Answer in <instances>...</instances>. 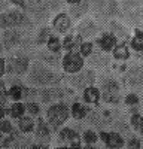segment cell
Listing matches in <instances>:
<instances>
[{"label":"cell","instance_id":"d4e9b609","mask_svg":"<svg viewBox=\"0 0 143 149\" xmlns=\"http://www.w3.org/2000/svg\"><path fill=\"white\" fill-rule=\"evenodd\" d=\"M52 34V30L49 26H39L36 27L34 30V34H33V43H34V48H45L46 43H48V39H49V36Z\"/></svg>","mask_w":143,"mask_h":149},{"label":"cell","instance_id":"74e56055","mask_svg":"<svg viewBox=\"0 0 143 149\" xmlns=\"http://www.w3.org/2000/svg\"><path fill=\"white\" fill-rule=\"evenodd\" d=\"M79 54L83 58H90L94 54V43L91 40H83L79 46Z\"/></svg>","mask_w":143,"mask_h":149},{"label":"cell","instance_id":"44dd1931","mask_svg":"<svg viewBox=\"0 0 143 149\" xmlns=\"http://www.w3.org/2000/svg\"><path fill=\"white\" fill-rule=\"evenodd\" d=\"M61 58H63V54H52L49 51H46V49H37V52H36V60L40 61V63L49 66L52 69H60L61 67Z\"/></svg>","mask_w":143,"mask_h":149},{"label":"cell","instance_id":"ab89813d","mask_svg":"<svg viewBox=\"0 0 143 149\" xmlns=\"http://www.w3.org/2000/svg\"><path fill=\"white\" fill-rule=\"evenodd\" d=\"M12 133H15V127H14V124H12V121L8 119V118L0 121V134L9 136Z\"/></svg>","mask_w":143,"mask_h":149},{"label":"cell","instance_id":"60d3db41","mask_svg":"<svg viewBox=\"0 0 143 149\" xmlns=\"http://www.w3.org/2000/svg\"><path fill=\"white\" fill-rule=\"evenodd\" d=\"M125 149H142V140L137 136L130 134L125 139Z\"/></svg>","mask_w":143,"mask_h":149},{"label":"cell","instance_id":"8992f818","mask_svg":"<svg viewBox=\"0 0 143 149\" xmlns=\"http://www.w3.org/2000/svg\"><path fill=\"white\" fill-rule=\"evenodd\" d=\"M43 118L52 131H60L66 125V122L72 118L70 116V104L64 100V102L54 103L51 106H46Z\"/></svg>","mask_w":143,"mask_h":149},{"label":"cell","instance_id":"1f68e13d","mask_svg":"<svg viewBox=\"0 0 143 149\" xmlns=\"http://www.w3.org/2000/svg\"><path fill=\"white\" fill-rule=\"evenodd\" d=\"M24 115H27V112H26V103H24V102L9 103V107H8V116H9L12 121H18V119L22 118Z\"/></svg>","mask_w":143,"mask_h":149},{"label":"cell","instance_id":"f35d334b","mask_svg":"<svg viewBox=\"0 0 143 149\" xmlns=\"http://www.w3.org/2000/svg\"><path fill=\"white\" fill-rule=\"evenodd\" d=\"M119 3H121L122 14L124 12H131V10L143 6V2H140V0H124V2H119Z\"/></svg>","mask_w":143,"mask_h":149},{"label":"cell","instance_id":"7a4b0ae2","mask_svg":"<svg viewBox=\"0 0 143 149\" xmlns=\"http://www.w3.org/2000/svg\"><path fill=\"white\" fill-rule=\"evenodd\" d=\"M31 30H5L0 31V40H2L5 52H17V51H30L34 48Z\"/></svg>","mask_w":143,"mask_h":149},{"label":"cell","instance_id":"9c48e42d","mask_svg":"<svg viewBox=\"0 0 143 149\" xmlns=\"http://www.w3.org/2000/svg\"><path fill=\"white\" fill-rule=\"evenodd\" d=\"M97 79H99V76H97V73H95V70L90 69V67H85L79 73L69 76L67 82H69L72 90H76V91L82 93L83 90H87L88 86H94Z\"/></svg>","mask_w":143,"mask_h":149},{"label":"cell","instance_id":"4dcf8cb0","mask_svg":"<svg viewBox=\"0 0 143 149\" xmlns=\"http://www.w3.org/2000/svg\"><path fill=\"white\" fill-rule=\"evenodd\" d=\"M130 57H131L130 48H128V43H125V42H119L112 51V58L115 61H119V63H124V61H127Z\"/></svg>","mask_w":143,"mask_h":149},{"label":"cell","instance_id":"ee69618b","mask_svg":"<svg viewBox=\"0 0 143 149\" xmlns=\"http://www.w3.org/2000/svg\"><path fill=\"white\" fill-rule=\"evenodd\" d=\"M6 76V58L5 55H0V79Z\"/></svg>","mask_w":143,"mask_h":149},{"label":"cell","instance_id":"bcb514c9","mask_svg":"<svg viewBox=\"0 0 143 149\" xmlns=\"http://www.w3.org/2000/svg\"><path fill=\"white\" fill-rule=\"evenodd\" d=\"M8 118V107L5 104H0V121Z\"/></svg>","mask_w":143,"mask_h":149},{"label":"cell","instance_id":"d6a6232c","mask_svg":"<svg viewBox=\"0 0 143 149\" xmlns=\"http://www.w3.org/2000/svg\"><path fill=\"white\" fill-rule=\"evenodd\" d=\"M128 48L133 49L134 52L143 55V30L136 29L134 34L131 36L130 40H128Z\"/></svg>","mask_w":143,"mask_h":149},{"label":"cell","instance_id":"7c38bea8","mask_svg":"<svg viewBox=\"0 0 143 149\" xmlns=\"http://www.w3.org/2000/svg\"><path fill=\"white\" fill-rule=\"evenodd\" d=\"M76 34L82 40H91L92 37L100 34V26L92 17H85L76 26Z\"/></svg>","mask_w":143,"mask_h":149},{"label":"cell","instance_id":"2e32d148","mask_svg":"<svg viewBox=\"0 0 143 149\" xmlns=\"http://www.w3.org/2000/svg\"><path fill=\"white\" fill-rule=\"evenodd\" d=\"M91 9V2H66V12L75 21L83 19Z\"/></svg>","mask_w":143,"mask_h":149},{"label":"cell","instance_id":"f1b7e54d","mask_svg":"<svg viewBox=\"0 0 143 149\" xmlns=\"http://www.w3.org/2000/svg\"><path fill=\"white\" fill-rule=\"evenodd\" d=\"M82 98L85 104H97L101 100V93L99 90V86H88L87 90L82 91Z\"/></svg>","mask_w":143,"mask_h":149},{"label":"cell","instance_id":"3957f363","mask_svg":"<svg viewBox=\"0 0 143 149\" xmlns=\"http://www.w3.org/2000/svg\"><path fill=\"white\" fill-rule=\"evenodd\" d=\"M5 30H36V22L24 10L10 6L0 14V31Z\"/></svg>","mask_w":143,"mask_h":149},{"label":"cell","instance_id":"6da1fadb","mask_svg":"<svg viewBox=\"0 0 143 149\" xmlns=\"http://www.w3.org/2000/svg\"><path fill=\"white\" fill-rule=\"evenodd\" d=\"M63 79H64L63 74L58 70L36 60L31 63L27 76L24 78V82L27 86L42 90V88H49V86H60Z\"/></svg>","mask_w":143,"mask_h":149},{"label":"cell","instance_id":"ba28073f","mask_svg":"<svg viewBox=\"0 0 143 149\" xmlns=\"http://www.w3.org/2000/svg\"><path fill=\"white\" fill-rule=\"evenodd\" d=\"M99 90L101 93V100L106 104H118L121 102V84L116 78L104 74L99 79Z\"/></svg>","mask_w":143,"mask_h":149},{"label":"cell","instance_id":"4fadbf2b","mask_svg":"<svg viewBox=\"0 0 143 149\" xmlns=\"http://www.w3.org/2000/svg\"><path fill=\"white\" fill-rule=\"evenodd\" d=\"M51 30L58 34V36H66L69 34V31L73 29V19L70 18V15L66 10L58 12L51 18Z\"/></svg>","mask_w":143,"mask_h":149},{"label":"cell","instance_id":"7bdbcfd3","mask_svg":"<svg viewBox=\"0 0 143 149\" xmlns=\"http://www.w3.org/2000/svg\"><path fill=\"white\" fill-rule=\"evenodd\" d=\"M140 102V97L136 94V93H128L125 97H124V104L128 106V107H133L136 104H139Z\"/></svg>","mask_w":143,"mask_h":149},{"label":"cell","instance_id":"ac0fdd59","mask_svg":"<svg viewBox=\"0 0 143 149\" xmlns=\"http://www.w3.org/2000/svg\"><path fill=\"white\" fill-rule=\"evenodd\" d=\"M99 137L104 143L107 149H122L125 146V137L118 131H101L99 133Z\"/></svg>","mask_w":143,"mask_h":149},{"label":"cell","instance_id":"836d02e7","mask_svg":"<svg viewBox=\"0 0 143 149\" xmlns=\"http://www.w3.org/2000/svg\"><path fill=\"white\" fill-rule=\"evenodd\" d=\"M45 49H46V51H49V52H52V54H61V51H63L61 37L52 31V34L49 36V39H48V43H46Z\"/></svg>","mask_w":143,"mask_h":149},{"label":"cell","instance_id":"5b68a950","mask_svg":"<svg viewBox=\"0 0 143 149\" xmlns=\"http://www.w3.org/2000/svg\"><path fill=\"white\" fill-rule=\"evenodd\" d=\"M6 58V74L10 78H26L31 66V57L27 51H17L5 55Z\"/></svg>","mask_w":143,"mask_h":149},{"label":"cell","instance_id":"b9f144b4","mask_svg":"<svg viewBox=\"0 0 143 149\" xmlns=\"http://www.w3.org/2000/svg\"><path fill=\"white\" fill-rule=\"evenodd\" d=\"M0 104H9V97H8V84L5 79H0Z\"/></svg>","mask_w":143,"mask_h":149},{"label":"cell","instance_id":"f6af8a7d","mask_svg":"<svg viewBox=\"0 0 143 149\" xmlns=\"http://www.w3.org/2000/svg\"><path fill=\"white\" fill-rule=\"evenodd\" d=\"M10 6H12V3L8 2V0H0V14H2V12H5L6 9H9Z\"/></svg>","mask_w":143,"mask_h":149},{"label":"cell","instance_id":"8fae6325","mask_svg":"<svg viewBox=\"0 0 143 149\" xmlns=\"http://www.w3.org/2000/svg\"><path fill=\"white\" fill-rule=\"evenodd\" d=\"M85 69V58H83L79 51H70L64 52L61 58V72L67 76L76 74L81 70Z\"/></svg>","mask_w":143,"mask_h":149},{"label":"cell","instance_id":"83f0119b","mask_svg":"<svg viewBox=\"0 0 143 149\" xmlns=\"http://www.w3.org/2000/svg\"><path fill=\"white\" fill-rule=\"evenodd\" d=\"M17 122V128L21 134L24 136H28L31 133H34V128H36V119L28 116V115H24L22 118H19Z\"/></svg>","mask_w":143,"mask_h":149},{"label":"cell","instance_id":"603a6c76","mask_svg":"<svg viewBox=\"0 0 143 149\" xmlns=\"http://www.w3.org/2000/svg\"><path fill=\"white\" fill-rule=\"evenodd\" d=\"M95 43H97V46H99V49L101 52L109 54V52L113 51L115 46L118 45V39L113 34H110L109 31H101L99 34V37H97V40H95Z\"/></svg>","mask_w":143,"mask_h":149},{"label":"cell","instance_id":"30bf717a","mask_svg":"<svg viewBox=\"0 0 143 149\" xmlns=\"http://www.w3.org/2000/svg\"><path fill=\"white\" fill-rule=\"evenodd\" d=\"M70 93L72 91L69 88H64L61 85L60 86H49V88H42V90H37V102L40 104L51 106V104L58 103V102H64V98Z\"/></svg>","mask_w":143,"mask_h":149},{"label":"cell","instance_id":"cb8c5ba5","mask_svg":"<svg viewBox=\"0 0 143 149\" xmlns=\"http://www.w3.org/2000/svg\"><path fill=\"white\" fill-rule=\"evenodd\" d=\"M104 31H109L110 34H113L118 40L119 39L124 40V39H128L130 37V29L125 26L122 21H118V19H113V21L107 22Z\"/></svg>","mask_w":143,"mask_h":149},{"label":"cell","instance_id":"c3c4849f","mask_svg":"<svg viewBox=\"0 0 143 149\" xmlns=\"http://www.w3.org/2000/svg\"><path fill=\"white\" fill-rule=\"evenodd\" d=\"M5 54V49H3V45H2V40H0V55Z\"/></svg>","mask_w":143,"mask_h":149},{"label":"cell","instance_id":"52a82bcc","mask_svg":"<svg viewBox=\"0 0 143 149\" xmlns=\"http://www.w3.org/2000/svg\"><path fill=\"white\" fill-rule=\"evenodd\" d=\"M90 14H92V18L95 21L101 22H109L116 19L118 17L122 15L121 10V3L116 0H107V2H91V9Z\"/></svg>","mask_w":143,"mask_h":149},{"label":"cell","instance_id":"d590c367","mask_svg":"<svg viewBox=\"0 0 143 149\" xmlns=\"http://www.w3.org/2000/svg\"><path fill=\"white\" fill-rule=\"evenodd\" d=\"M130 127L133 128L136 133L143 134V115L136 112V113H131L130 116Z\"/></svg>","mask_w":143,"mask_h":149},{"label":"cell","instance_id":"7dc6e473","mask_svg":"<svg viewBox=\"0 0 143 149\" xmlns=\"http://www.w3.org/2000/svg\"><path fill=\"white\" fill-rule=\"evenodd\" d=\"M31 149H51V148H49V145H46V143H39V142H34Z\"/></svg>","mask_w":143,"mask_h":149},{"label":"cell","instance_id":"484cf974","mask_svg":"<svg viewBox=\"0 0 143 149\" xmlns=\"http://www.w3.org/2000/svg\"><path fill=\"white\" fill-rule=\"evenodd\" d=\"M83 40L78 34L69 33L66 36L61 37V45H63V51L64 52H70V51H79V46Z\"/></svg>","mask_w":143,"mask_h":149},{"label":"cell","instance_id":"f907efd6","mask_svg":"<svg viewBox=\"0 0 143 149\" xmlns=\"http://www.w3.org/2000/svg\"><path fill=\"white\" fill-rule=\"evenodd\" d=\"M87 149H92V148H91V146H88V148H87Z\"/></svg>","mask_w":143,"mask_h":149},{"label":"cell","instance_id":"f546056e","mask_svg":"<svg viewBox=\"0 0 143 149\" xmlns=\"http://www.w3.org/2000/svg\"><path fill=\"white\" fill-rule=\"evenodd\" d=\"M90 113V110L88 107L81 103V102H73L70 104V116L73 118L75 121H83V119H87Z\"/></svg>","mask_w":143,"mask_h":149},{"label":"cell","instance_id":"9a60e30c","mask_svg":"<svg viewBox=\"0 0 143 149\" xmlns=\"http://www.w3.org/2000/svg\"><path fill=\"white\" fill-rule=\"evenodd\" d=\"M124 81L130 88H143V64L137 63L130 66L124 74Z\"/></svg>","mask_w":143,"mask_h":149},{"label":"cell","instance_id":"e575fe53","mask_svg":"<svg viewBox=\"0 0 143 149\" xmlns=\"http://www.w3.org/2000/svg\"><path fill=\"white\" fill-rule=\"evenodd\" d=\"M81 139H82V143L83 145H87V146H92V145H95L99 142V133L95 131V130H92V128H87L85 131L82 133V136H81Z\"/></svg>","mask_w":143,"mask_h":149},{"label":"cell","instance_id":"681fc988","mask_svg":"<svg viewBox=\"0 0 143 149\" xmlns=\"http://www.w3.org/2000/svg\"><path fill=\"white\" fill-rule=\"evenodd\" d=\"M54 149H63L61 146H57V148H54Z\"/></svg>","mask_w":143,"mask_h":149},{"label":"cell","instance_id":"4316f807","mask_svg":"<svg viewBox=\"0 0 143 149\" xmlns=\"http://www.w3.org/2000/svg\"><path fill=\"white\" fill-rule=\"evenodd\" d=\"M110 66V57L104 52H94L90 57V69H106Z\"/></svg>","mask_w":143,"mask_h":149},{"label":"cell","instance_id":"277c9868","mask_svg":"<svg viewBox=\"0 0 143 149\" xmlns=\"http://www.w3.org/2000/svg\"><path fill=\"white\" fill-rule=\"evenodd\" d=\"M10 3H12V6H15V8L26 12V14L36 22V26H37V24L43 26V22H46L52 15L49 3L43 2V0H24V2L15 0V2H10Z\"/></svg>","mask_w":143,"mask_h":149},{"label":"cell","instance_id":"7402d4cb","mask_svg":"<svg viewBox=\"0 0 143 149\" xmlns=\"http://www.w3.org/2000/svg\"><path fill=\"white\" fill-rule=\"evenodd\" d=\"M121 18L124 19V24L128 27H134L139 30H143V6L131 10V12H124L121 15Z\"/></svg>","mask_w":143,"mask_h":149},{"label":"cell","instance_id":"8d00e7d4","mask_svg":"<svg viewBox=\"0 0 143 149\" xmlns=\"http://www.w3.org/2000/svg\"><path fill=\"white\" fill-rule=\"evenodd\" d=\"M26 112L27 115L31 116V118H39L40 113H42V106L39 102H27L26 103Z\"/></svg>","mask_w":143,"mask_h":149},{"label":"cell","instance_id":"e0dca14e","mask_svg":"<svg viewBox=\"0 0 143 149\" xmlns=\"http://www.w3.org/2000/svg\"><path fill=\"white\" fill-rule=\"evenodd\" d=\"M87 119H88V122L91 124V125H95L99 128H104L106 125H110L112 124L113 112L109 110V109H99V110L90 112Z\"/></svg>","mask_w":143,"mask_h":149},{"label":"cell","instance_id":"d6986e66","mask_svg":"<svg viewBox=\"0 0 143 149\" xmlns=\"http://www.w3.org/2000/svg\"><path fill=\"white\" fill-rule=\"evenodd\" d=\"M51 133H52V130L46 124L43 116L36 118V128H34V133H33L34 134V142L49 145L51 143Z\"/></svg>","mask_w":143,"mask_h":149},{"label":"cell","instance_id":"5bb4252c","mask_svg":"<svg viewBox=\"0 0 143 149\" xmlns=\"http://www.w3.org/2000/svg\"><path fill=\"white\" fill-rule=\"evenodd\" d=\"M58 143L60 146H67V148H75V149H81V143L82 139L78 134V131L73 127H63L58 131Z\"/></svg>","mask_w":143,"mask_h":149},{"label":"cell","instance_id":"ffe728a7","mask_svg":"<svg viewBox=\"0 0 143 149\" xmlns=\"http://www.w3.org/2000/svg\"><path fill=\"white\" fill-rule=\"evenodd\" d=\"M12 81L10 85L8 86V97H9V102L10 103H18L24 100V93H26V82L21 81V79H15L12 78L9 79Z\"/></svg>","mask_w":143,"mask_h":149}]
</instances>
